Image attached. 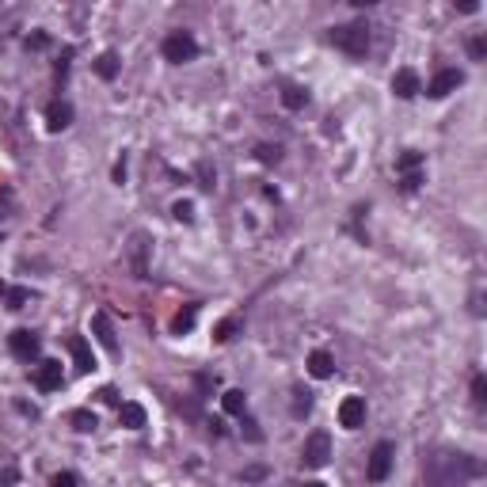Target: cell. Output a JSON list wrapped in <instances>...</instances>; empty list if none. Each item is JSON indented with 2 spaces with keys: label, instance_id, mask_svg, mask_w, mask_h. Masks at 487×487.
I'll return each mask as SVG.
<instances>
[{
  "label": "cell",
  "instance_id": "obj_1",
  "mask_svg": "<svg viewBox=\"0 0 487 487\" xmlns=\"http://www.w3.org/2000/svg\"><path fill=\"white\" fill-rule=\"evenodd\" d=\"M476 472H480V464L464 453H434V457H426V464H423L426 487H461L464 480H472Z\"/></svg>",
  "mask_w": 487,
  "mask_h": 487
},
{
  "label": "cell",
  "instance_id": "obj_2",
  "mask_svg": "<svg viewBox=\"0 0 487 487\" xmlns=\"http://www.w3.org/2000/svg\"><path fill=\"white\" fill-rule=\"evenodd\" d=\"M331 42L339 46L346 58H365V53H369V27H365L362 20L358 23H343V27L331 31Z\"/></svg>",
  "mask_w": 487,
  "mask_h": 487
},
{
  "label": "cell",
  "instance_id": "obj_3",
  "mask_svg": "<svg viewBox=\"0 0 487 487\" xmlns=\"http://www.w3.org/2000/svg\"><path fill=\"white\" fill-rule=\"evenodd\" d=\"M160 50H164V61H172V65H186V61L198 58V42H194V34H186V31H172Z\"/></svg>",
  "mask_w": 487,
  "mask_h": 487
},
{
  "label": "cell",
  "instance_id": "obj_4",
  "mask_svg": "<svg viewBox=\"0 0 487 487\" xmlns=\"http://www.w3.org/2000/svg\"><path fill=\"white\" fill-rule=\"evenodd\" d=\"M392 461H396V449H392V442H377V445H373V453H369V461H365V480H369V483L388 480Z\"/></svg>",
  "mask_w": 487,
  "mask_h": 487
},
{
  "label": "cell",
  "instance_id": "obj_5",
  "mask_svg": "<svg viewBox=\"0 0 487 487\" xmlns=\"http://www.w3.org/2000/svg\"><path fill=\"white\" fill-rule=\"evenodd\" d=\"M327 457H331V438H327V430H312V434L305 438L301 461H305L308 468H324Z\"/></svg>",
  "mask_w": 487,
  "mask_h": 487
},
{
  "label": "cell",
  "instance_id": "obj_6",
  "mask_svg": "<svg viewBox=\"0 0 487 487\" xmlns=\"http://www.w3.org/2000/svg\"><path fill=\"white\" fill-rule=\"evenodd\" d=\"M8 346H12V354L15 358H23V362H31V358H39V335L31 331V327H15L12 335H8Z\"/></svg>",
  "mask_w": 487,
  "mask_h": 487
},
{
  "label": "cell",
  "instance_id": "obj_7",
  "mask_svg": "<svg viewBox=\"0 0 487 487\" xmlns=\"http://www.w3.org/2000/svg\"><path fill=\"white\" fill-rule=\"evenodd\" d=\"M461 84H464V72H461V69H442L434 80L426 84V96H430V99H445L449 91H457Z\"/></svg>",
  "mask_w": 487,
  "mask_h": 487
},
{
  "label": "cell",
  "instance_id": "obj_8",
  "mask_svg": "<svg viewBox=\"0 0 487 487\" xmlns=\"http://www.w3.org/2000/svg\"><path fill=\"white\" fill-rule=\"evenodd\" d=\"M61 381H65V373H61V362H53V358H46L34 365V385H39L42 392H58L61 388Z\"/></svg>",
  "mask_w": 487,
  "mask_h": 487
},
{
  "label": "cell",
  "instance_id": "obj_9",
  "mask_svg": "<svg viewBox=\"0 0 487 487\" xmlns=\"http://www.w3.org/2000/svg\"><path fill=\"white\" fill-rule=\"evenodd\" d=\"M365 423V400L362 396H346L339 404V426L346 430H358Z\"/></svg>",
  "mask_w": 487,
  "mask_h": 487
},
{
  "label": "cell",
  "instance_id": "obj_10",
  "mask_svg": "<svg viewBox=\"0 0 487 487\" xmlns=\"http://www.w3.org/2000/svg\"><path fill=\"white\" fill-rule=\"evenodd\" d=\"M65 346H69V354H72V365H77V373H91V369H96V358H91L88 339H80V335H69V339H65Z\"/></svg>",
  "mask_w": 487,
  "mask_h": 487
},
{
  "label": "cell",
  "instance_id": "obj_11",
  "mask_svg": "<svg viewBox=\"0 0 487 487\" xmlns=\"http://www.w3.org/2000/svg\"><path fill=\"white\" fill-rule=\"evenodd\" d=\"M46 126L53 129V134H61V129L72 126V103L65 99H53L50 107H46Z\"/></svg>",
  "mask_w": 487,
  "mask_h": 487
},
{
  "label": "cell",
  "instance_id": "obj_12",
  "mask_svg": "<svg viewBox=\"0 0 487 487\" xmlns=\"http://www.w3.org/2000/svg\"><path fill=\"white\" fill-rule=\"evenodd\" d=\"M91 331H96V339H99L103 350H107V354H118V335H115V327H110L107 312H96V316H91Z\"/></svg>",
  "mask_w": 487,
  "mask_h": 487
},
{
  "label": "cell",
  "instance_id": "obj_13",
  "mask_svg": "<svg viewBox=\"0 0 487 487\" xmlns=\"http://www.w3.org/2000/svg\"><path fill=\"white\" fill-rule=\"evenodd\" d=\"M392 91H396L400 99H415L419 91H423V84H419V72H415V69H400L396 77H392Z\"/></svg>",
  "mask_w": 487,
  "mask_h": 487
},
{
  "label": "cell",
  "instance_id": "obj_14",
  "mask_svg": "<svg viewBox=\"0 0 487 487\" xmlns=\"http://www.w3.org/2000/svg\"><path fill=\"white\" fill-rule=\"evenodd\" d=\"M308 373H312L316 381H327L335 373V358L327 350H312V354H308Z\"/></svg>",
  "mask_w": 487,
  "mask_h": 487
},
{
  "label": "cell",
  "instance_id": "obj_15",
  "mask_svg": "<svg viewBox=\"0 0 487 487\" xmlns=\"http://www.w3.org/2000/svg\"><path fill=\"white\" fill-rule=\"evenodd\" d=\"M118 426L141 430V426H145V407H141V404H122V407H118Z\"/></svg>",
  "mask_w": 487,
  "mask_h": 487
},
{
  "label": "cell",
  "instance_id": "obj_16",
  "mask_svg": "<svg viewBox=\"0 0 487 487\" xmlns=\"http://www.w3.org/2000/svg\"><path fill=\"white\" fill-rule=\"evenodd\" d=\"M118 69H122V61H118V53H99V58H96V72H99V77L103 80H115L118 77Z\"/></svg>",
  "mask_w": 487,
  "mask_h": 487
},
{
  "label": "cell",
  "instance_id": "obj_17",
  "mask_svg": "<svg viewBox=\"0 0 487 487\" xmlns=\"http://www.w3.org/2000/svg\"><path fill=\"white\" fill-rule=\"evenodd\" d=\"M194 316H198V305H186V308H179V312L172 316V331H175V335L191 331V327H194Z\"/></svg>",
  "mask_w": 487,
  "mask_h": 487
},
{
  "label": "cell",
  "instance_id": "obj_18",
  "mask_svg": "<svg viewBox=\"0 0 487 487\" xmlns=\"http://www.w3.org/2000/svg\"><path fill=\"white\" fill-rule=\"evenodd\" d=\"M221 407L229 411V415H244V407H248V396H244V388H229L221 396Z\"/></svg>",
  "mask_w": 487,
  "mask_h": 487
},
{
  "label": "cell",
  "instance_id": "obj_19",
  "mask_svg": "<svg viewBox=\"0 0 487 487\" xmlns=\"http://www.w3.org/2000/svg\"><path fill=\"white\" fill-rule=\"evenodd\" d=\"M419 167H423V153H415V148H407V153L396 156V172L400 175H411V172H419Z\"/></svg>",
  "mask_w": 487,
  "mask_h": 487
},
{
  "label": "cell",
  "instance_id": "obj_20",
  "mask_svg": "<svg viewBox=\"0 0 487 487\" xmlns=\"http://www.w3.org/2000/svg\"><path fill=\"white\" fill-rule=\"evenodd\" d=\"M0 293H4L8 308H23L27 301H31V293H27V289H20V286H8V282H0Z\"/></svg>",
  "mask_w": 487,
  "mask_h": 487
},
{
  "label": "cell",
  "instance_id": "obj_21",
  "mask_svg": "<svg viewBox=\"0 0 487 487\" xmlns=\"http://www.w3.org/2000/svg\"><path fill=\"white\" fill-rule=\"evenodd\" d=\"M282 103H286L289 110H301L305 103H308V91L297 88V84H289V88H282Z\"/></svg>",
  "mask_w": 487,
  "mask_h": 487
},
{
  "label": "cell",
  "instance_id": "obj_22",
  "mask_svg": "<svg viewBox=\"0 0 487 487\" xmlns=\"http://www.w3.org/2000/svg\"><path fill=\"white\" fill-rule=\"evenodd\" d=\"M240 331V320L236 316H229V320H221L217 327H213V343H232V335Z\"/></svg>",
  "mask_w": 487,
  "mask_h": 487
},
{
  "label": "cell",
  "instance_id": "obj_23",
  "mask_svg": "<svg viewBox=\"0 0 487 487\" xmlns=\"http://www.w3.org/2000/svg\"><path fill=\"white\" fill-rule=\"evenodd\" d=\"M69 423H72V430H80V434H91V430L99 426L91 411H72V415H69Z\"/></svg>",
  "mask_w": 487,
  "mask_h": 487
},
{
  "label": "cell",
  "instance_id": "obj_24",
  "mask_svg": "<svg viewBox=\"0 0 487 487\" xmlns=\"http://www.w3.org/2000/svg\"><path fill=\"white\" fill-rule=\"evenodd\" d=\"M312 411V392L308 388H293V415L301 419V415H308Z\"/></svg>",
  "mask_w": 487,
  "mask_h": 487
},
{
  "label": "cell",
  "instance_id": "obj_25",
  "mask_svg": "<svg viewBox=\"0 0 487 487\" xmlns=\"http://www.w3.org/2000/svg\"><path fill=\"white\" fill-rule=\"evenodd\" d=\"M472 404L476 407L487 404V377H483V373H476V377H472Z\"/></svg>",
  "mask_w": 487,
  "mask_h": 487
},
{
  "label": "cell",
  "instance_id": "obj_26",
  "mask_svg": "<svg viewBox=\"0 0 487 487\" xmlns=\"http://www.w3.org/2000/svg\"><path fill=\"white\" fill-rule=\"evenodd\" d=\"M255 156L263 164H278V160H282V148H278V145H255Z\"/></svg>",
  "mask_w": 487,
  "mask_h": 487
},
{
  "label": "cell",
  "instance_id": "obj_27",
  "mask_svg": "<svg viewBox=\"0 0 487 487\" xmlns=\"http://www.w3.org/2000/svg\"><path fill=\"white\" fill-rule=\"evenodd\" d=\"M172 213H175V221H183V224H191V221H194V205H191V202H175V205H172Z\"/></svg>",
  "mask_w": 487,
  "mask_h": 487
},
{
  "label": "cell",
  "instance_id": "obj_28",
  "mask_svg": "<svg viewBox=\"0 0 487 487\" xmlns=\"http://www.w3.org/2000/svg\"><path fill=\"white\" fill-rule=\"evenodd\" d=\"M419 186H423V172H411V175H404V179H400V191H419Z\"/></svg>",
  "mask_w": 487,
  "mask_h": 487
},
{
  "label": "cell",
  "instance_id": "obj_29",
  "mask_svg": "<svg viewBox=\"0 0 487 487\" xmlns=\"http://www.w3.org/2000/svg\"><path fill=\"white\" fill-rule=\"evenodd\" d=\"M468 53H472V61H483L487 58V39H472L468 42Z\"/></svg>",
  "mask_w": 487,
  "mask_h": 487
},
{
  "label": "cell",
  "instance_id": "obj_30",
  "mask_svg": "<svg viewBox=\"0 0 487 487\" xmlns=\"http://www.w3.org/2000/svg\"><path fill=\"white\" fill-rule=\"evenodd\" d=\"M69 61H72V50H65V53H61V61L53 65V77H58V80H65V72H69Z\"/></svg>",
  "mask_w": 487,
  "mask_h": 487
},
{
  "label": "cell",
  "instance_id": "obj_31",
  "mask_svg": "<svg viewBox=\"0 0 487 487\" xmlns=\"http://www.w3.org/2000/svg\"><path fill=\"white\" fill-rule=\"evenodd\" d=\"M27 46H31V50H46V46H50V34H46V31H34L31 39H27Z\"/></svg>",
  "mask_w": 487,
  "mask_h": 487
},
{
  "label": "cell",
  "instance_id": "obj_32",
  "mask_svg": "<svg viewBox=\"0 0 487 487\" xmlns=\"http://www.w3.org/2000/svg\"><path fill=\"white\" fill-rule=\"evenodd\" d=\"M50 487H77V476H72V472H58L50 480Z\"/></svg>",
  "mask_w": 487,
  "mask_h": 487
},
{
  "label": "cell",
  "instance_id": "obj_33",
  "mask_svg": "<svg viewBox=\"0 0 487 487\" xmlns=\"http://www.w3.org/2000/svg\"><path fill=\"white\" fill-rule=\"evenodd\" d=\"M99 400H103V404H110V407H122V400H118V392H115V388H110V385H107V388H99Z\"/></svg>",
  "mask_w": 487,
  "mask_h": 487
},
{
  "label": "cell",
  "instance_id": "obj_34",
  "mask_svg": "<svg viewBox=\"0 0 487 487\" xmlns=\"http://www.w3.org/2000/svg\"><path fill=\"white\" fill-rule=\"evenodd\" d=\"M198 179H202L198 186H205V191H213V172H210V164H202V167H198Z\"/></svg>",
  "mask_w": 487,
  "mask_h": 487
},
{
  "label": "cell",
  "instance_id": "obj_35",
  "mask_svg": "<svg viewBox=\"0 0 487 487\" xmlns=\"http://www.w3.org/2000/svg\"><path fill=\"white\" fill-rule=\"evenodd\" d=\"M15 480H20V472H15V468H4V472H0V487H12Z\"/></svg>",
  "mask_w": 487,
  "mask_h": 487
},
{
  "label": "cell",
  "instance_id": "obj_36",
  "mask_svg": "<svg viewBox=\"0 0 487 487\" xmlns=\"http://www.w3.org/2000/svg\"><path fill=\"white\" fill-rule=\"evenodd\" d=\"M301 487H327V483H320V480H308V483H301Z\"/></svg>",
  "mask_w": 487,
  "mask_h": 487
}]
</instances>
